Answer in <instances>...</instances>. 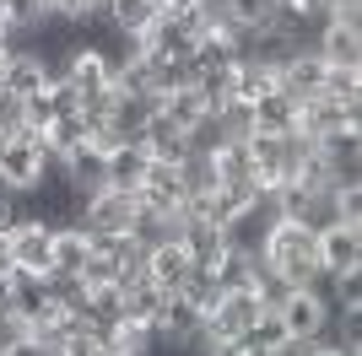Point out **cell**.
Here are the masks:
<instances>
[{
    "instance_id": "32",
    "label": "cell",
    "mask_w": 362,
    "mask_h": 356,
    "mask_svg": "<svg viewBox=\"0 0 362 356\" xmlns=\"http://www.w3.org/2000/svg\"><path fill=\"white\" fill-rule=\"evenodd\" d=\"M335 210H341V222H362V178L335 184Z\"/></svg>"
},
{
    "instance_id": "13",
    "label": "cell",
    "mask_w": 362,
    "mask_h": 356,
    "mask_svg": "<svg viewBox=\"0 0 362 356\" xmlns=\"http://www.w3.org/2000/svg\"><path fill=\"white\" fill-rule=\"evenodd\" d=\"M308 49H314L325 65H362V22H341V16H330V22L308 38Z\"/></svg>"
},
{
    "instance_id": "21",
    "label": "cell",
    "mask_w": 362,
    "mask_h": 356,
    "mask_svg": "<svg viewBox=\"0 0 362 356\" xmlns=\"http://www.w3.org/2000/svg\"><path fill=\"white\" fill-rule=\"evenodd\" d=\"M60 173L71 178V184H76L81 194L108 189V157H103L98 146H92V141H87V146H76L71 157H60Z\"/></svg>"
},
{
    "instance_id": "2",
    "label": "cell",
    "mask_w": 362,
    "mask_h": 356,
    "mask_svg": "<svg viewBox=\"0 0 362 356\" xmlns=\"http://www.w3.org/2000/svg\"><path fill=\"white\" fill-rule=\"evenodd\" d=\"M49 173H54V151L44 146V135L11 124L6 146H0V184H6L11 194H33Z\"/></svg>"
},
{
    "instance_id": "7",
    "label": "cell",
    "mask_w": 362,
    "mask_h": 356,
    "mask_svg": "<svg viewBox=\"0 0 362 356\" xmlns=\"http://www.w3.org/2000/svg\"><path fill=\"white\" fill-rule=\"evenodd\" d=\"M314 254L325 275L362 270V222H330L325 232H314Z\"/></svg>"
},
{
    "instance_id": "42",
    "label": "cell",
    "mask_w": 362,
    "mask_h": 356,
    "mask_svg": "<svg viewBox=\"0 0 362 356\" xmlns=\"http://www.w3.org/2000/svg\"><path fill=\"white\" fill-rule=\"evenodd\" d=\"M38 6H44V11H60V0H38Z\"/></svg>"
},
{
    "instance_id": "20",
    "label": "cell",
    "mask_w": 362,
    "mask_h": 356,
    "mask_svg": "<svg viewBox=\"0 0 362 356\" xmlns=\"http://www.w3.org/2000/svg\"><path fill=\"white\" fill-rule=\"evenodd\" d=\"M179 243L189 249V259H195L200 270H216V265H222V254H227V243H222V227H216V222H200V216H184V227H179Z\"/></svg>"
},
{
    "instance_id": "18",
    "label": "cell",
    "mask_w": 362,
    "mask_h": 356,
    "mask_svg": "<svg viewBox=\"0 0 362 356\" xmlns=\"http://www.w3.org/2000/svg\"><path fill=\"white\" fill-rule=\"evenodd\" d=\"M249 130L292 135V130H298V97H287L281 87H271L265 97H255V103H249Z\"/></svg>"
},
{
    "instance_id": "16",
    "label": "cell",
    "mask_w": 362,
    "mask_h": 356,
    "mask_svg": "<svg viewBox=\"0 0 362 356\" xmlns=\"http://www.w3.org/2000/svg\"><path fill=\"white\" fill-rule=\"evenodd\" d=\"M341 124H362V108H346V103H335V97H325V92L298 103V135H308V141L341 130Z\"/></svg>"
},
{
    "instance_id": "30",
    "label": "cell",
    "mask_w": 362,
    "mask_h": 356,
    "mask_svg": "<svg viewBox=\"0 0 362 356\" xmlns=\"http://www.w3.org/2000/svg\"><path fill=\"white\" fill-rule=\"evenodd\" d=\"M287 340V329H281V319H276V308H265L249 324V335H243V345H255V351H276V345Z\"/></svg>"
},
{
    "instance_id": "33",
    "label": "cell",
    "mask_w": 362,
    "mask_h": 356,
    "mask_svg": "<svg viewBox=\"0 0 362 356\" xmlns=\"http://www.w3.org/2000/svg\"><path fill=\"white\" fill-rule=\"evenodd\" d=\"M28 335H33V324L22 319V313H0V356L11 351L16 340H28Z\"/></svg>"
},
{
    "instance_id": "37",
    "label": "cell",
    "mask_w": 362,
    "mask_h": 356,
    "mask_svg": "<svg viewBox=\"0 0 362 356\" xmlns=\"http://www.w3.org/2000/svg\"><path fill=\"white\" fill-rule=\"evenodd\" d=\"M0 313H16V286H11V275H0Z\"/></svg>"
},
{
    "instance_id": "39",
    "label": "cell",
    "mask_w": 362,
    "mask_h": 356,
    "mask_svg": "<svg viewBox=\"0 0 362 356\" xmlns=\"http://www.w3.org/2000/svg\"><path fill=\"white\" fill-rule=\"evenodd\" d=\"M0 119H6V124H16V97L6 92V81H0Z\"/></svg>"
},
{
    "instance_id": "25",
    "label": "cell",
    "mask_w": 362,
    "mask_h": 356,
    "mask_svg": "<svg viewBox=\"0 0 362 356\" xmlns=\"http://www.w3.org/2000/svg\"><path fill=\"white\" fill-rule=\"evenodd\" d=\"M271 87H276V65H265V59H255V54H238V71H233V103H255V97H265Z\"/></svg>"
},
{
    "instance_id": "8",
    "label": "cell",
    "mask_w": 362,
    "mask_h": 356,
    "mask_svg": "<svg viewBox=\"0 0 362 356\" xmlns=\"http://www.w3.org/2000/svg\"><path fill=\"white\" fill-rule=\"evenodd\" d=\"M319 162L330 173V184H346V178H362V124H341V130L319 135Z\"/></svg>"
},
{
    "instance_id": "17",
    "label": "cell",
    "mask_w": 362,
    "mask_h": 356,
    "mask_svg": "<svg viewBox=\"0 0 362 356\" xmlns=\"http://www.w3.org/2000/svg\"><path fill=\"white\" fill-rule=\"evenodd\" d=\"M141 146H146V157L151 162H163V167H179L184 157H189V135L179 130V124H168L163 114H151L146 124H141V135H136Z\"/></svg>"
},
{
    "instance_id": "23",
    "label": "cell",
    "mask_w": 362,
    "mask_h": 356,
    "mask_svg": "<svg viewBox=\"0 0 362 356\" xmlns=\"http://www.w3.org/2000/svg\"><path fill=\"white\" fill-rule=\"evenodd\" d=\"M146 167H151V157H146L141 141H124V146L108 151V184H114V189H130V194H136L141 178H146Z\"/></svg>"
},
{
    "instance_id": "34",
    "label": "cell",
    "mask_w": 362,
    "mask_h": 356,
    "mask_svg": "<svg viewBox=\"0 0 362 356\" xmlns=\"http://www.w3.org/2000/svg\"><path fill=\"white\" fill-rule=\"evenodd\" d=\"M28 216V206H22V194H11V189H0V232H11L16 222Z\"/></svg>"
},
{
    "instance_id": "41",
    "label": "cell",
    "mask_w": 362,
    "mask_h": 356,
    "mask_svg": "<svg viewBox=\"0 0 362 356\" xmlns=\"http://www.w3.org/2000/svg\"><path fill=\"white\" fill-rule=\"evenodd\" d=\"M11 49H16V32L0 22V65H6V54H11Z\"/></svg>"
},
{
    "instance_id": "11",
    "label": "cell",
    "mask_w": 362,
    "mask_h": 356,
    "mask_svg": "<svg viewBox=\"0 0 362 356\" xmlns=\"http://www.w3.org/2000/svg\"><path fill=\"white\" fill-rule=\"evenodd\" d=\"M6 237H11V265H16V270L49 275V243H54V227L38 222V216H22Z\"/></svg>"
},
{
    "instance_id": "5",
    "label": "cell",
    "mask_w": 362,
    "mask_h": 356,
    "mask_svg": "<svg viewBox=\"0 0 362 356\" xmlns=\"http://www.w3.org/2000/svg\"><path fill=\"white\" fill-rule=\"evenodd\" d=\"M271 227H276V200H271V194H255V200H243V206L222 222V243H227L233 254L259 259V249H265Z\"/></svg>"
},
{
    "instance_id": "3",
    "label": "cell",
    "mask_w": 362,
    "mask_h": 356,
    "mask_svg": "<svg viewBox=\"0 0 362 356\" xmlns=\"http://www.w3.org/2000/svg\"><path fill=\"white\" fill-rule=\"evenodd\" d=\"M259 313H265V297H259L255 286L222 292L211 308H206V319H200V335H206V340H243Z\"/></svg>"
},
{
    "instance_id": "19",
    "label": "cell",
    "mask_w": 362,
    "mask_h": 356,
    "mask_svg": "<svg viewBox=\"0 0 362 356\" xmlns=\"http://www.w3.org/2000/svg\"><path fill=\"white\" fill-rule=\"evenodd\" d=\"M92 259V232L81 222H65L54 227V243H49V270L60 275H81V265Z\"/></svg>"
},
{
    "instance_id": "4",
    "label": "cell",
    "mask_w": 362,
    "mask_h": 356,
    "mask_svg": "<svg viewBox=\"0 0 362 356\" xmlns=\"http://www.w3.org/2000/svg\"><path fill=\"white\" fill-rule=\"evenodd\" d=\"M276 319H281V329H287V340H319V335H330V297L319 292V286H298V292H287L281 302H276Z\"/></svg>"
},
{
    "instance_id": "26",
    "label": "cell",
    "mask_w": 362,
    "mask_h": 356,
    "mask_svg": "<svg viewBox=\"0 0 362 356\" xmlns=\"http://www.w3.org/2000/svg\"><path fill=\"white\" fill-rule=\"evenodd\" d=\"M87 141H92V119H87V114H60V119L44 130V146L54 151V162H60V157H71L76 146H87Z\"/></svg>"
},
{
    "instance_id": "38",
    "label": "cell",
    "mask_w": 362,
    "mask_h": 356,
    "mask_svg": "<svg viewBox=\"0 0 362 356\" xmlns=\"http://www.w3.org/2000/svg\"><path fill=\"white\" fill-rule=\"evenodd\" d=\"M265 356H308V340H281L276 351H265Z\"/></svg>"
},
{
    "instance_id": "36",
    "label": "cell",
    "mask_w": 362,
    "mask_h": 356,
    "mask_svg": "<svg viewBox=\"0 0 362 356\" xmlns=\"http://www.w3.org/2000/svg\"><path fill=\"white\" fill-rule=\"evenodd\" d=\"M330 16H341V22H362V0H319Z\"/></svg>"
},
{
    "instance_id": "15",
    "label": "cell",
    "mask_w": 362,
    "mask_h": 356,
    "mask_svg": "<svg viewBox=\"0 0 362 356\" xmlns=\"http://www.w3.org/2000/svg\"><path fill=\"white\" fill-rule=\"evenodd\" d=\"M189 270H195V259H189V249L173 237V243H163V249H146L141 281H151L157 292H179V286L189 281Z\"/></svg>"
},
{
    "instance_id": "12",
    "label": "cell",
    "mask_w": 362,
    "mask_h": 356,
    "mask_svg": "<svg viewBox=\"0 0 362 356\" xmlns=\"http://www.w3.org/2000/svg\"><path fill=\"white\" fill-rule=\"evenodd\" d=\"M151 329H157V340H163V345L206 340V335H200V308H195V302H189L184 292H168V297H163V308H157Z\"/></svg>"
},
{
    "instance_id": "40",
    "label": "cell",
    "mask_w": 362,
    "mask_h": 356,
    "mask_svg": "<svg viewBox=\"0 0 362 356\" xmlns=\"http://www.w3.org/2000/svg\"><path fill=\"white\" fill-rule=\"evenodd\" d=\"M11 270H16V265H11V237L0 232V275H11Z\"/></svg>"
},
{
    "instance_id": "22",
    "label": "cell",
    "mask_w": 362,
    "mask_h": 356,
    "mask_svg": "<svg viewBox=\"0 0 362 356\" xmlns=\"http://www.w3.org/2000/svg\"><path fill=\"white\" fill-rule=\"evenodd\" d=\"M157 114H163L168 124H179V130L189 135V130L200 124V119H206V114H216V108L206 103V92H195L189 81H184V87H173V92H163V97H157Z\"/></svg>"
},
{
    "instance_id": "28",
    "label": "cell",
    "mask_w": 362,
    "mask_h": 356,
    "mask_svg": "<svg viewBox=\"0 0 362 356\" xmlns=\"http://www.w3.org/2000/svg\"><path fill=\"white\" fill-rule=\"evenodd\" d=\"M92 319V324L103 329V324H114L124 313V281H108V286H87V308H81Z\"/></svg>"
},
{
    "instance_id": "14",
    "label": "cell",
    "mask_w": 362,
    "mask_h": 356,
    "mask_svg": "<svg viewBox=\"0 0 362 356\" xmlns=\"http://www.w3.org/2000/svg\"><path fill=\"white\" fill-rule=\"evenodd\" d=\"M136 200H141L146 210H163V216H184V200H189V189H184L179 167L151 162L146 178H141V189H136Z\"/></svg>"
},
{
    "instance_id": "31",
    "label": "cell",
    "mask_w": 362,
    "mask_h": 356,
    "mask_svg": "<svg viewBox=\"0 0 362 356\" xmlns=\"http://www.w3.org/2000/svg\"><path fill=\"white\" fill-rule=\"evenodd\" d=\"M179 292L189 297V302L200 308V319H206V308H211L216 297H222V286H216V275H211V270H200V265H195V270H189V281H184Z\"/></svg>"
},
{
    "instance_id": "29",
    "label": "cell",
    "mask_w": 362,
    "mask_h": 356,
    "mask_svg": "<svg viewBox=\"0 0 362 356\" xmlns=\"http://www.w3.org/2000/svg\"><path fill=\"white\" fill-rule=\"evenodd\" d=\"M325 97H335V103H346V108H362V65H330Z\"/></svg>"
},
{
    "instance_id": "6",
    "label": "cell",
    "mask_w": 362,
    "mask_h": 356,
    "mask_svg": "<svg viewBox=\"0 0 362 356\" xmlns=\"http://www.w3.org/2000/svg\"><path fill=\"white\" fill-rule=\"evenodd\" d=\"M136 210H141L136 194L108 184V189L81 200V227H87V232H130V227H136Z\"/></svg>"
},
{
    "instance_id": "43",
    "label": "cell",
    "mask_w": 362,
    "mask_h": 356,
    "mask_svg": "<svg viewBox=\"0 0 362 356\" xmlns=\"http://www.w3.org/2000/svg\"><path fill=\"white\" fill-rule=\"evenodd\" d=\"M0 22H6V0H0Z\"/></svg>"
},
{
    "instance_id": "27",
    "label": "cell",
    "mask_w": 362,
    "mask_h": 356,
    "mask_svg": "<svg viewBox=\"0 0 362 356\" xmlns=\"http://www.w3.org/2000/svg\"><path fill=\"white\" fill-rule=\"evenodd\" d=\"M163 297L168 292H157L151 281H124V324H151L157 319V308H163Z\"/></svg>"
},
{
    "instance_id": "35",
    "label": "cell",
    "mask_w": 362,
    "mask_h": 356,
    "mask_svg": "<svg viewBox=\"0 0 362 356\" xmlns=\"http://www.w3.org/2000/svg\"><path fill=\"white\" fill-rule=\"evenodd\" d=\"M6 356H60V351H54L49 340H38V335H28V340H16Z\"/></svg>"
},
{
    "instance_id": "9",
    "label": "cell",
    "mask_w": 362,
    "mask_h": 356,
    "mask_svg": "<svg viewBox=\"0 0 362 356\" xmlns=\"http://www.w3.org/2000/svg\"><path fill=\"white\" fill-rule=\"evenodd\" d=\"M0 81H6V92L22 103V97H33V92H44L49 81H54V65H49L38 49L16 44L11 54H6V65H0Z\"/></svg>"
},
{
    "instance_id": "24",
    "label": "cell",
    "mask_w": 362,
    "mask_h": 356,
    "mask_svg": "<svg viewBox=\"0 0 362 356\" xmlns=\"http://www.w3.org/2000/svg\"><path fill=\"white\" fill-rule=\"evenodd\" d=\"M108 16H114V28L124 38H146L157 28V16H163V0H108Z\"/></svg>"
},
{
    "instance_id": "10",
    "label": "cell",
    "mask_w": 362,
    "mask_h": 356,
    "mask_svg": "<svg viewBox=\"0 0 362 356\" xmlns=\"http://www.w3.org/2000/svg\"><path fill=\"white\" fill-rule=\"evenodd\" d=\"M325 76H330V65L303 44V49H292V54L276 65V87L303 103V97H319V92H325Z\"/></svg>"
},
{
    "instance_id": "1",
    "label": "cell",
    "mask_w": 362,
    "mask_h": 356,
    "mask_svg": "<svg viewBox=\"0 0 362 356\" xmlns=\"http://www.w3.org/2000/svg\"><path fill=\"white\" fill-rule=\"evenodd\" d=\"M259 270H271L276 281H287L292 292H298V286H319L325 270H319V254H314V232L303 222L276 216L271 237H265V249H259Z\"/></svg>"
}]
</instances>
